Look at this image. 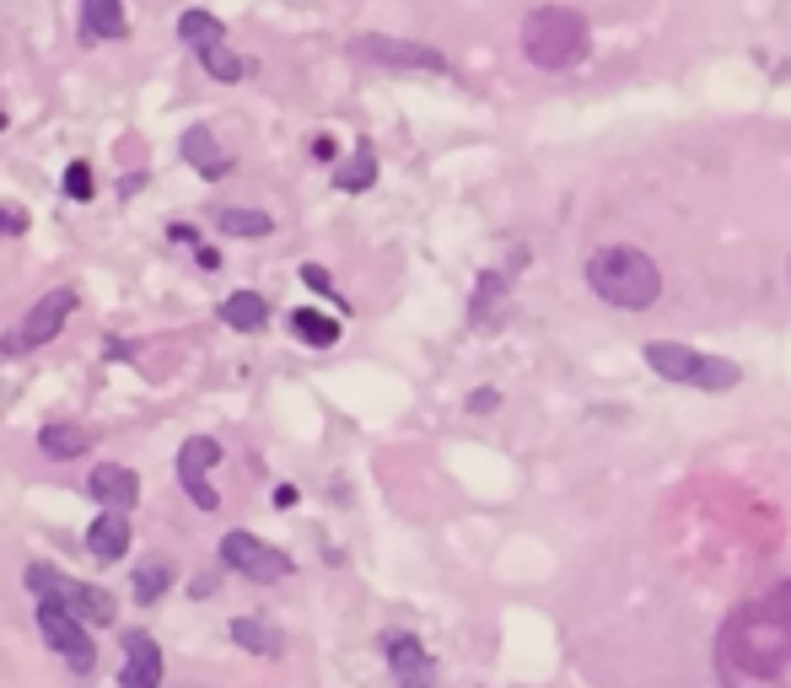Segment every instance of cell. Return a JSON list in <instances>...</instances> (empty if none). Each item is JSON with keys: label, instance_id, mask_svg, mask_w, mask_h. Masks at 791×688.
Listing matches in <instances>:
<instances>
[{"label": "cell", "instance_id": "obj_1", "mask_svg": "<svg viewBox=\"0 0 791 688\" xmlns=\"http://www.w3.org/2000/svg\"><path fill=\"white\" fill-rule=\"evenodd\" d=\"M716 673L727 688H791V581L721 624Z\"/></svg>", "mask_w": 791, "mask_h": 688}, {"label": "cell", "instance_id": "obj_2", "mask_svg": "<svg viewBox=\"0 0 791 688\" xmlns=\"http://www.w3.org/2000/svg\"><path fill=\"white\" fill-rule=\"evenodd\" d=\"M587 285H592L598 301H609L620 313H646L663 296V269L646 247L609 243L587 258Z\"/></svg>", "mask_w": 791, "mask_h": 688}, {"label": "cell", "instance_id": "obj_3", "mask_svg": "<svg viewBox=\"0 0 791 688\" xmlns=\"http://www.w3.org/2000/svg\"><path fill=\"white\" fill-rule=\"evenodd\" d=\"M587 49H592V33H587V17L571 11V6H539L523 17V54L528 65L539 71H571L582 65Z\"/></svg>", "mask_w": 791, "mask_h": 688}, {"label": "cell", "instance_id": "obj_4", "mask_svg": "<svg viewBox=\"0 0 791 688\" xmlns=\"http://www.w3.org/2000/svg\"><path fill=\"white\" fill-rule=\"evenodd\" d=\"M646 366H652L663 382L706 388V393H727V388H738V377H743V366L738 361L700 356L695 345H678V339H652V345H646Z\"/></svg>", "mask_w": 791, "mask_h": 688}, {"label": "cell", "instance_id": "obj_5", "mask_svg": "<svg viewBox=\"0 0 791 688\" xmlns=\"http://www.w3.org/2000/svg\"><path fill=\"white\" fill-rule=\"evenodd\" d=\"M22 581H28V592H33V603H60L71 607L76 618L86 624H114L119 618V607H114V592H103V586H92V581H71V575H60L54 565H28L22 570Z\"/></svg>", "mask_w": 791, "mask_h": 688}, {"label": "cell", "instance_id": "obj_6", "mask_svg": "<svg viewBox=\"0 0 791 688\" xmlns=\"http://www.w3.org/2000/svg\"><path fill=\"white\" fill-rule=\"evenodd\" d=\"M350 49H356V60L382 65V71H410V76H447V71H453L442 49L415 43V39H382V33H361Z\"/></svg>", "mask_w": 791, "mask_h": 688}, {"label": "cell", "instance_id": "obj_7", "mask_svg": "<svg viewBox=\"0 0 791 688\" xmlns=\"http://www.w3.org/2000/svg\"><path fill=\"white\" fill-rule=\"evenodd\" d=\"M71 313H76V290H71V285H54L43 301H33V313H28L22 324L0 339V356H28V350L49 345V339L65 328V318H71Z\"/></svg>", "mask_w": 791, "mask_h": 688}, {"label": "cell", "instance_id": "obj_8", "mask_svg": "<svg viewBox=\"0 0 791 688\" xmlns=\"http://www.w3.org/2000/svg\"><path fill=\"white\" fill-rule=\"evenodd\" d=\"M221 560H226V570L249 575L259 586L292 575V554H281L275 543H264V538H253V532H226V538H221Z\"/></svg>", "mask_w": 791, "mask_h": 688}, {"label": "cell", "instance_id": "obj_9", "mask_svg": "<svg viewBox=\"0 0 791 688\" xmlns=\"http://www.w3.org/2000/svg\"><path fill=\"white\" fill-rule=\"evenodd\" d=\"M39 629H43V641L60 650L76 673H92L97 646H92V635H86V618H76L71 607H60V603H49V597H43L39 603Z\"/></svg>", "mask_w": 791, "mask_h": 688}, {"label": "cell", "instance_id": "obj_10", "mask_svg": "<svg viewBox=\"0 0 791 688\" xmlns=\"http://www.w3.org/2000/svg\"><path fill=\"white\" fill-rule=\"evenodd\" d=\"M382 650H388V667H393L399 688H431L436 684V661L425 656V646H420L415 635H388Z\"/></svg>", "mask_w": 791, "mask_h": 688}, {"label": "cell", "instance_id": "obj_11", "mask_svg": "<svg viewBox=\"0 0 791 688\" xmlns=\"http://www.w3.org/2000/svg\"><path fill=\"white\" fill-rule=\"evenodd\" d=\"M119 688H162V650L146 629H129L125 635V673Z\"/></svg>", "mask_w": 791, "mask_h": 688}, {"label": "cell", "instance_id": "obj_12", "mask_svg": "<svg viewBox=\"0 0 791 688\" xmlns=\"http://www.w3.org/2000/svg\"><path fill=\"white\" fill-rule=\"evenodd\" d=\"M92 500L97 506H108V511H135V500H140V479H135V468H119V463H103V468H92Z\"/></svg>", "mask_w": 791, "mask_h": 688}, {"label": "cell", "instance_id": "obj_13", "mask_svg": "<svg viewBox=\"0 0 791 688\" xmlns=\"http://www.w3.org/2000/svg\"><path fill=\"white\" fill-rule=\"evenodd\" d=\"M178 151H183V162L194 167L200 178H226V172H232V157L221 151V140L210 135L205 124H194V129H183V140H178Z\"/></svg>", "mask_w": 791, "mask_h": 688}, {"label": "cell", "instance_id": "obj_14", "mask_svg": "<svg viewBox=\"0 0 791 688\" xmlns=\"http://www.w3.org/2000/svg\"><path fill=\"white\" fill-rule=\"evenodd\" d=\"M86 549H92L103 565H119L129 554V511H108V506H103V517L86 532Z\"/></svg>", "mask_w": 791, "mask_h": 688}, {"label": "cell", "instance_id": "obj_15", "mask_svg": "<svg viewBox=\"0 0 791 688\" xmlns=\"http://www.w3.org/2000/svg\"><path fill=\"white\" fill-rule=\"evenodd\" d=\"M82 33H86L92 43L125 39V33H129L125 0H82Z\"/></svg>", "mask_w": 791, "mask_h": 688}, {"label": "cell", "instance_id": "obj_16", "mask_svg": "<svg viewBox=\"0 0 791 688\" xmlns=\"http://www.w3.org/2000/svg\"><path fill=\"white\" fill-rule=\"evenodd\" d=\"M221 324L238 328V334H259V328L270 324V301H264L259 290H232V296L221 301Z\"/></svg>", "mask_w": 791, "mask_h": 688}, {"label": "cell", "instance_id": "obj_17", "mask_svg": "<svg viewBox=\"0 0 791 688\" xmlns=\"http://www.w3.org/2000/svg\"><path fill=\"white\" fill-rule=\"evenodd\" d=\"M232 641L253 656H281L286 650V635L270 624V618H232Z\"/></svg>", "mask_w": 791, "mask_h": 688}, {"label": "cell", "instance_id": "obj_18", "mask_svg": "<svg viewBox=\"0 0 791 688\" xmlns=\"http://www.w3.org/2000/svg\"><path fill=\"white\" fill-rule=\"evenodd\" d=\"M39 446H43V457L65 463V457H82L86 446H92V431H82V425H43Z\"/></svg>", "mask_w": 791, "mask_h": 688}, {"label": "cell", "instance_id": "obj_19", "mask_svg": "<svg viewBox=\"0 0 791 688\" xmlns=\"http://www.w3.org/2000/svg\"><path fill=\"white\" fill-rule=\"evenodd\" d=\"M292 334L302 339V345H313V350H329V345H339V324H334V318H324V313H313V307H296V313H292Z\"/></svg>", "mask_w": 791, "mask_h": 688}, {"label": "cell", "instance_id": "obj_20", "mask_svg": "<svg viewBox=\"0 0 791 688\" xmlns=\"http://www.w3.org/2000/svg\"><path fill=\"white\" fill-rule=\"evenodd\" d=\"M215 226L226 232V237H270L275 232V215H264V210H215Z\"/></svg>", "mask_w": 791, "mask_h": 688}, {"label": "cell", "instance_id": "obj_21", "mask_svg": "<svg viewBox=\"0 0 791 688\" xmlns=\"http://www.w3.org/2000/svg\"><path fill=\"white\" fill-rule=\"evenodd\" d=\"M167 586H172V565L167 560H146L135 570V603L140 607H157L167 597Z\"/></svg>", "mask_w": 791, "mask_h": 688}, {"label": "cell", "instance_id": "obj_22", "mask_svg": "<svg viewBox=\"0 0 791 688\" xmlns=\"http://www.w3.org/2000/svg\"><path fill=\"white\" fill-rule=\"evenodd\" d=\"M194 54H200V65H205L215 82H243V76H249V60L232 54L226 43H205V49H194Z\"/></svg>", "mask_w": 791, "mask_h": 688}, {"label": "cell", "instance_id": "obj_23", "mask_svg": "<svg viewBox=\"0 0 791 688\" xmlns=\"http://www.w3.org/2000/svg\"><path fill=\"white\" fill-rule=\"evenodd\" d=\"M377 183V157H372V146H361L350 162L334 172V189H345V194H361V189H372Z\"/></svg>", "mask_w": 791, "mask_h": 688}, {"label": "cell", "instance_id": "obj_24", "mask_svg": "<svg viewBox=\"0 0 791 688\" xmlns=\"http://www.w3.org/2000/svg\"><path fill=\"white\" fill-rule=\"evenodd\" d=\"M178 39L189 43V49H205V43L226 39V28H221V17H210V11H183V17H178Z\"/></svg>", "mask_w": 791, "mask_h": 688}, {"label": "cell", "instance_id": "obj_25", "mask_svg": "<svg viewBox=\"0 0 791 688\" xmlns=\"http://www.w3.org/2000/svg\"><path fill=\"white\" fill-rule=\"evenodd\" d=\"M221 463V442L215 436H189L178 446V474H210Z\"/></svg>", "mask_w": 791, "mask_h": 688}, {"label": "cell", "instance_id": "obj_26", "mask_svg": "<svg viewBox=\"0 0 791 688\" xmlns=\"http://www.w3.org/2000/svg\"><path fill=\"white\" fill-rule=\"evenodd\" d=\"M500 296H506V275H479V285H474V307H468V318L474 324H496V313H500Z\"/></svg>", "mask_w": 791, "mask_h": 688}, {"label": "cell", "instance_id": "obj_27", "mask_svg": "<svg viewBox=\"0 0 791 688\" xmlns=\"http://www.w3.org/2000/svg\"><path fill=\"white\" fill-rule=\"evenodd\" d=\"M178 485H183V495H189L200 511H215V506H221V495L205 485V474H178Z\"/></svg>", "mask_w": 791, "mask_h": 688}, {"label": "cell", "instance_id": "obj_28", "mask_svg": "<svg viewBox=\"0 0 791 688\" xmlns=\"http://www.w3.org/2000/svg\"><path fill=\"white\" fill-rule=\"evenodd\" d=\"M65 194H71V200H92V167L86 162L65 167Z\"/></svg>", "mask_w": 791, "mask_h": 688}, {"label": "cell", "instance_id": "obj_29", "mask_svg": "<svg viewBox=\"0 0 791 688\" xmlns=\"http://www.w3.org/2000/svg\"><path fill=\"white\" fill-rule=\"evenodd\" d=\"M28 232V215L17 204H0V237H22Z\"/></svg>", "mask_w": 791, "mask_h": 688}, {"label": "cell", "instance_id": "obj_30", "mask_svg": "<svg viewBox=\"0 0 791 688\" xmlns=\"http://www.w3.org/2000/svg\"><path fill=\"white\" fill-rule=\"evenodd\" d=\"M302 281L313 285V290H324V296H334V281L324 275V269H318V264H307V269H302Z\"/></svg>", "mask_w": 791, "mask_h": 688}, {"label": "cell", "instance_id": "obj_31", "mask_svg": "<svg viewBox=\"0 0 791 688\" xmlns=\"http://www.w3.org/2000/svg\"><path fill=\"white\" fill-rule=\"evenodd\" d=\"M194 264H200V269H221V253H215V247H200V253H194Z\"/></svg>", "mask_w": 791, "mask_h": 688}, {"label": "cell", "instance_id": "obj_32", "mask_svg": "<svg viewBox=\"0 0 791 688\" xmlns=\"http://www.w3.org/2000/svg\"><path fill=\"white\" fill-rule=\"evenodd\" d=\"M103 356H108V361H129V356H135V350H129L125 339H108V350H103Z\"/></svg>", "mask_w": 791, "mask_h": 688}, {"label": "cell", "instance_id": "obj_33", "mask_svg": "<svg viewBox=\"0 0 791 688\" xmlns=\"http://www.w3.org/2000/svg\"><path fill=\"white\" fill-rule=\"evenodd\" d=\"M468 409H474V414H479V409H496V393H474V399H468Z\"/></svg>", "mask_w": 791, "mask_h": 688}, {"label": "cell", "instance_id": "obj_34", "mask_svg": "<svg viewBox=\"0 0 791 688\" xmlns=\"http://www.w3.org/2000/svg\"><path fill=\"white\" fill-rule=\"evenodd\" d=\"M0 129H6V114H0Z\"/></svg>", "mask_w": 791, "mask_h": 688}]
</instances>
